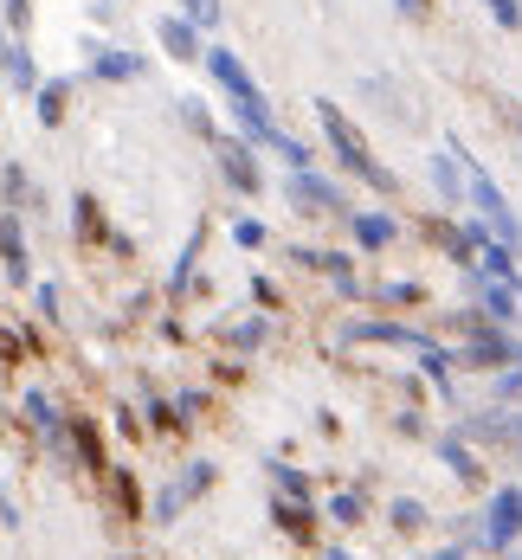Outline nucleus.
Returning <instances> with one entry per match:
<instances>
[{"label":"nucleus","instance_id":"c85d7f7f","mask_svg":"<svg viewBox=\"0 0 522 560\" xmlns=\"http://www.w3.org/2000/svg\"><path fill=\"white\" fill-rule=\"evenodd\" d=\"M181 13H187L194 26H220V0H181Z\"/></svg>","mask_w":522,"mask_h":560},{"label":"nucleus","instance_id":"1a4fd4ad","mask_svg":"<svg viewBox=\"0 0 522 560\" xmlns=\"http://www.w3.org/2000/svg\"><path fill=\"white\" fill-rule=\"evenodd\" d=\"M155 39H162V52H169L174 65H194V58H207V46H200V26H194L187 13H169V20L155 26Z\"/></svg>","mask_w":522,"mask_h":560},{"label":"nucleus","instance_id":"2eb2a0df","mask_svg":"<svg viewBox=\"0 0 522 560\" xmlns=\"http://www.w3.org/2000/svg\"><path fill=\"white\" fill-rule=\"evenodd\" d=\"M0 258H7V278L26 283V238H20V220L0 213Z\"/></svg>","mask_w":522,"mask_h":560},{"label":"nucleus","instance_id":"f3484780","mask_svg":"<svg viewBox=\"0 0 522 560\" xmlns=\"http://www.w3.org/2000/svg\"><path fill=\"white\" fill-rule=\"evenodd\" d=\"M439 457L459 470L464 483H484V464H477V451L464 445V432H445V439H439Z\"/></svg>","mask_w":522,"mask_h":560},{"label":"nucleus","instance_id":"6e6552de","mask_svg":"<svg viewBox=\"0 0 522 560\" xmlns=\"http://www.w3.org/2000/svg\"><path fill=\"white\" fill-rule=\"evenodd\" d=\"M207 483H213V464H187V477H174L169 490L155 497V522H174V515L194 503V497H200Z\"/></svg>","mask_w":522,"mask_h":560},{"label":"nucleus","instance_id":"9b49d317","mask_svg":"<svg viewBox=\"0 0 522 560\" xmlns=\"http://www.w3.org/2000/svg\"><path fill=\"white\" fill-rule=\"evenodd\" d=\"M232 122L245 129V142H278V122H271V104L265 97H232Z\"/></svg>","mask_w":522,"mask_h":560},{"label":"nucleus","instance_id":"0eeeda50","mask_svg":"<svg viewBox=\"0 0 522 560\" xmlns=\"http://www.w3.org/2000/svg\"><path fill=\"white\" fill-rule=\"evenodd\" d=\"M207 71H213V84L227 91V97H265L258 84H252V71H245V58L232 52V46H207V58H200Z\"/></svg>","mask_w":522,"mask_h":560},{"label":"nucleus","instance_id":"72a5a7b5","mask_svg":"<svg viewBox=\"0 0 522 560\" xmlns=\"http://www.w3.org/2000/svg\"><path fill=\"white\" fill-rule=\"evenodd\" d=\"M26 13H33V0H0V20L7 26H26Z\"/></svg>","mask_w":522,"mask_h":560},{"label":"nucleus","instance_id":"7c9ffc66","mask_svg":"<svg viewBox=\"0 0 522 560\" xmlns=\"http://www.w3.org/2000/svg\"><path fill=\"white\" fill-rule=\"evenodd\" d=\"M232 238H239L245 252H258V245H265V225H258V220H239V225H232Z\"/></svg>","mask_w":522,"mask_h":560},{"label":"nucleus","instance_id":"a878e982","mask_svg":"<svg viewBox=\"0 0 522 560\" xmlns=\"http://www.w3.org/2000/svg\"><path fill=\"white\" fill-rule=\"evenodd\" d=\"M278 528H290V535H297V541H310V509L303 503H278Z\"/></svg>","mask_w":522,"mask_h":560},{"label":"nucleus","instance_id":"7ed1b4c3","mask_svg":"<svg viewBox=\"0 0 522 560\" xmlns=\"http://www.w3.org/2000/svg\"><path fill=\"white\" fill-rule=\"evenodd\" d=\"M522 535V490L510 483V490H497L490 497V509H484V528H477V541L490 548V555H503L510 541Z\"/></svg>","mask_w":522,"mask_h":560},{"label":"nucleus","instance_id":"b1692460","mask_svg":"<svg viewBox=\"0 0 522 560\" xmlns=\"http://www.w3.org/2000/svg\"><path fill=\"white\" fill-rule=\"evenodd\" d=\"M271 477H278V490H285L290 503H303V497H310V477H303V470H285V464H271Z\"/></svg>","mask_w":522,"mask_h":560},{"label":"nucleus","instance_id":"f257e3e1","mask_svg":"<svg viewBox=\"0 0 522 560\" xmlns=\"http://www.w3.org/2000/svg\"><path fill=\"white\" fill-rule=\"evenodd\" d=\"M316 122H323V136H329V149H336V162H343L361 187H374V194H394L401 180H394V168H381L374 162V149H368V136L355 129V116L336 104V97H316Z\"/></svg>","mask_w":522,"mask_h":560},{"label":"nucleus","instance_id":"aec40b11","mask_svg":"<svg viewBox=\"0 0 522 560\" xmlns=\"http://www.w3.org/2000/svg\"><path fill=\"white\" fill-rule=\"evenodd\" d=\"M78 238H91V245H97V238H111V225H104V207H97L91 194H78Z\"/></svg>","mask_w":522,"mask_h":560},{"label":"nucleus","instance_id":"e433bc0d","mask_svg":"<svg viewBox=\"0 0 522 560\" xmlns=\"http://www.w3.org/2000/svg\"><path fill=\"white\" fill-rule=\"evenodd\" d=\"M7 58H13V39H7V20H0V65H7Z\"/></svg>","mask_w":522,"mask_h":560},{"label":"nucleus","instance_id":"c756f323","mask_svg":"<svg viewBox=\"0 0 522 560\" xmlns=\"http://www.w3.org/2000/svg\"><path fill=\"white\" fill-rule=\"evenodd\" d=\"M111 497H116V509H123V515H136V483H129L123 470H111Z\"/></svg>","mask_w":522,"mask_h":560},{"label":"nucleus","instance_id":"9d476101","mask_svg":"<svg viewBox=\"0 0 522 560\" xmlns=\"http://www.w3.org/2000/svg\"><path fill=\"white\" fill-rule=\"evenodd\" d=\"M517 303H522V283H503V278H484V271H477V310H484L490 323L510 329V323H517Z\"/></svg>","mask_w":522,"mask_h":560},{"label":"nucleus","instance_id":"5701e85b","mask_svg":"<svg viewBox=\"0 0 522 560\" xmlns=\"http://www.w3.org/2000/svg\"><path fill=\"white\" fill-rule=\"evenodd\" d=\"M271 155H285V162H290V174H310V162H316V155H310V142H297V136H285V129H278Z\"/></svg>","mask_w":522,"mask_h":560},{"label":"nucleus","instance_id":"6ab92c4d","mask_svg":"<svg viewBox=\"0 0 522 560\" xmlns=\"http://www.w3.org/2000/svg\"><path fill=\"white\" fill-rule=\"evenodd\" d=\"M0 71H7V84H13L20 97H26V91H39V65H33V52H26V46H13V58H7Z\"/></svg>","mask_w":522,"mask_h":560},{"label":"nucleus","instance_id":"39448f33","mask_svg":"<svg viewBox=\"0 0 522 560\" xmlns=\"http://www.w3.org/2000/svg\"><path fill=\"white\" fill-rule=\"evenodd\" d=\"M220 174H227L232 187L252 200L258 187H265V174H258V155H252V142L245 136H220Z\"/></svg>","mask_w":522,"mask_h":560},{"label":"nucleus","instance_id":"f8f14e48","mask_svg":"<svg viewBox=\"0 0 522 560\" xmlns=\"http://www.w3.org/2000/svg\"><path fill=\"white\" fill-rule=\"evenodd\" d=\"M91 71L104 84H129V78H142V58L123 52V46H91Z\"/></svg>","mask_w":522,"mask_h":560},{"label":"nucleus","instance_id":"bb28decb","mask_svg":"<svg viewBox=\"0 0 522 560\" xmlns=\"http://www.w3.org/2000/svg\"><path fill=\"white\" fill-rule=\"evenodd\" d=\"M387 515H394V528H406V535H413V528H426V509L413 503V497H401V503L387 509Z\"/></svg>","mask_w":522,"mask_h":560},{"label":"nucleus","instance_id":"423d86ee","mask_svg":"<svg viewBox=\"0 0 522 560\" xmlns=\"http://www.w3.org/2000/svg\"><path fill=\"white\" fill-rule=\"evenodd\" d=\"M432 187H439V200H445V207H464V200H471V168H464L459 142H445V149L432 155Z\"/></svg>","mask_w":522,"mask_h":560},{"label":"nucleus","instance_id":"dca6fc26","mask_svg":"<svg viewBox=\"0 0 522 560\" xmlns=\"http://www.w3.org/2000/svg\"><path fill=\"white\" fill-rule=\"evenodd\" d=\"M71 91H78L71 78H46V84H39V122H46V129H58V122H65V110H71Z\"/></svg>","mask_w":522,"mask_h":560},{"label":"nucleus","instance_id":"a211bd4d","mask_svg":"<svg viewBox=\"0 0 522 560\" xmlns=\"http://www.w3.org/2000/svg\"><path fill=\"white\" fill-rule=\"evenodd\" d=\"M71 445H78V457H84V470L111 477V464H104V445H97V425H91V419H78V425H71Z\"/></svg>","mask_w":522,"mask_h":560},{"label":"nucleus","instance_id":"4be33fe9","mask_svg":"<svg viewBox=\"0 0 522 560\" xmlns=\"http://www.w3.org/2000/svg\"><path fill=\"white\" fill-rule=\"evenodd\" d=\"M419 368H426V381H439V393L452 387V354H445V348L426 341V348H419Z\"/></svg>","mask_w":522,"mask_h":560},{"label":"nucleus","instance_id":"f704fd0d","mask_svg":"<svg viewBox=\"0 0 522 560\" xmlns=\"http://www.w3.org/2000/svg\"><path fill=\"white\" fill-rule=\"evenodd\" d=\"M497 399H522V368H503V381H497Z\"/></svg>","mask_w":522,"mask_h":560},{"label":"nucleus","instance_id":"412c9836","mask_svg":"<svg viewBox=\"0 0 522 560\" xmlns=\"http://www.w3.org/2000/svg\"><path fill=\"white\" fill-rule=\"evenodd\" d=\"M26 412H33V425H39V432L65 439V419H58V406L46 399V393H26Z\"/></svg>","mask_w":522,"mask_h":560},{"label":"nucleus","instance_id":"cd10ccee","mask_svg":"<svg viewBox=\"0 0 522 560\" xmlns=\"http://www.w3.org/2000/svg\"><path fill=\"white\" fill-rule=\"evenodd\" d=\"M181 116H187V129H194V136H213V116H207L200 97H181Z\"/></svg>","mask_w":522,"mask_h":560},{"label":"nucleus","instance_id":"473e14b6","mask_svg":"<svg viewBox=\"0 0 522 560\" xmlns=\"http://www.w3.org/2000/svg\"><path fill=\"white\" fill-rule=\"evenodd\" d=\"M381 303H419V283H381Z\"/></svg>","mask_w":522,"mask_h":560},{"label":"nucleus","instance_id":"2f4dec72","mask_svg":"<svg viewBox=\"0 0 522 560\" xmlns=\"http://www.w3.org/2000/svg\"><path fill=\"white\" fill-rule=\"evenodd\" d=\"M329 515H336V522H343V528H348V522H361V497H348V490H343V497H336V503H329Z\"/></svg>","mask_w":522,"mask_h":560},{"label":"nucleus","instance_id":"f03ea898","mask_svg":"<svg viewBox=\"0 0 522 560\" xmlns=\"http://www.w3.org/2000/svg\"><path fill=\"white\" fill-rule=\"evenodd\" d=\"M464 368H522V341L517 336H503V323H490V316H471V341H464V354H459Z\"/></svg>","mask_w":522,"mask_h":560},{"label":"nucleus","instance_id":"393cba45","mask_svg":"<svg viewBox=\"0 0 522 560\" xmlns=\"http://www.w3.org/2000/svg\"><path fill=\"white\" fill-rule=\"evenodd\" d=\"M484 7H490V20L503 33H522V0H484Z\"/></svg>","mask_w":522,"mask_h":560},{"label":"nucleus","instance_id":"4c0bfd02","mask_svg":"<svg viewBox=\"0 0 522 560\" xmlns=\"http://www.w3.org/2000/svg\"><path fill=\"white\" fill-rule=\"evenodd\" d=\"M439 560H464V548H445V555H439Z\"/></svg>","mask_w":522,"mask_h":560},{"label":"nucleus","instance_id":"4468645a","mask_svg":"<svg viewBox=\"0 0 522 560\" xmlns=\"http://www.w3.org/2000/svg\"><path fill=\"white\" fill-rule=\"evenodd\" d=\"M394 232H401L394 213H355V245H361V252H387Z\"/></svg>","mask_w":522,"mask_h":560},{"label":"nucleus","instance_id":"ddd939ff","mask_svg":"<svg viewBox=\"0 0 522 560\" xmlns=\"http://www.w3.org/2000/svg\"><path fill=\"white\" fill-rule=\"evenodd\" d=\"M343 341H387V348H426V336H413L401 323H348Z\"/></svg>","mask_w":522,"mask_h":560},{"label":"nucleus","instance_id":"20e7f679","mask_svg":"<svg viewBox=\"0 0 522 560\" xmlns=\"http://www.w3.org/2000/svg\"><path fill=\"white\" fill-rule=\"evenodd\" d=\"M285 200L297 207V213H336V220H348V194L336 187V180H323V174H290Z\"/></svg>","mask_w":522,"mask_h":560},{"label":"nucleus","instance_id":"c9c22d12","mask_svg":"<svg viewBox=\"0 0 522 560\" xmlns=\"http://www.w3.org/2000/svg\"><path fill=\"white\" fill-rule=\"evenodd\" d=\"M394 7H401L413 26H419V20H432V0H394Z\"/></svg>","mask_w":522,"mask_h":560}]
</instances>
